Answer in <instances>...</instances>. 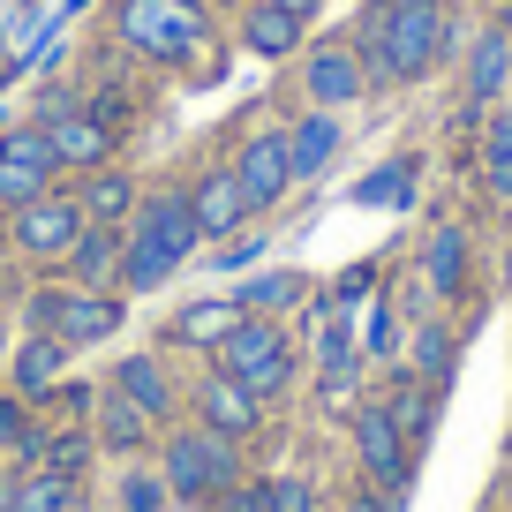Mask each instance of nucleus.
I'll return each mask as SVG.
<instances>
[{
	"label": "nucleus",
	"mask_w": 512,
	"mask_h": 512,
	"mask_svg": "<svg viewBox=\"0 0 512 512\" xmlns=\"http://www.w3.org/2000/svg\"><path fill=\"white\" fill-rule=\"evenodd\" d=\"M354 452H362L369 482H384V490L407 482V437L392 422V407H354Z\"/></svg>",
	"instance_id": "1a4fd4ad"
},
{
	"label": "nucleus",
	"mask_w": 512,
	"mask_h": 512,
	"mask_svg": "<svg viewBox=\"0 0 512 512\" xmlns=\"http://www.w3.org/2000/svg\"><path fill=\"white\" fill-rule=\"evenodd\" d=\"M505 76H512V38H505V31H482L475 53H467V98H475V106H490V98L505 91Z\"/></svg>",
	"instance_id": "aec40b11"
},
{
	"label": "nucleus",
	"mask_w": 512,
	"mask_h": 512,
	"mask_svg": "<svg viewBox=\"0 0 512 512\" xmlns=\"http://www.w3.org/2000/svg\"><path fill=\"white\" fill-rule=\"evenodd\" d=\"M61 369H68V347L53 332H31L16 354H8V377H16V400H53L61 392Z\"/></svg>",
	"instance_id": "4468645a"
},
{
	"label": "nucleus",
	"mask_w": 512,
	"mask_h": 512,
	"mask_svg": "<svg viewBox=\"0 0 512 512\" xmlns=\"http://www.w3.org/2000/svg\"><path fill=\"white\" fill-rule=\"evenodd\" d=\"M302 302V279L294 272H264V279H249V287H241V317H256V309H294Z\"/></svg>",
	"instance_id": "393cba45"
},
{
	"label": "nucleus",
	"mask_w": 512,
	"mask_h": 512,
	"mask_svg": "<svg viewBox=\"0 0 512 512\" xmlns=\"http://www.w3.org/2000/svg\"><path fill=\"white\" fill-rule=\"evenodd\" d=\"M505 38H512V23H505Z\"/></svg>",
	"instance_id": "a18cd8bd"
},
{
	"label": "nucleus",
	"mask_w": 512,
	"mask_h": 512,
	"mask_svg": "<svg viewBox=\"0 0 512 512\" xmlns=\"http://www.w3.org/2000/svg\"><path fill=\"white\" fill-rule=\"evenodd\" d=\"M241 38H249V53H264V61H287V53L302 46V8L256 0V8H249V23H241Z\"/></svg>",
	"instance_id": "a211bd4d"
},
{
	"label": "nucleus",
	"mask_w": 512,
	"mask_h": 512,
	"mask_svg": "<svg viewBox=\"0 0 512 512\" xmlns=\"http://www.w3.org/2000/svg\"><path fill=\"white\" fill-rule=\"evenodd\" d=\"M317 354H324V384H354V339H347V324H339V317H324Z\"/></svg>",
	"instance_id": "c756f323"
},
{
	"label": "nucleus",
	"mask_w": 512,
	"mask_h": 512,
	"mask_svg": "<svg viewBox=\"0 0 512 512\" xmlns=\"http://www.w3.org/2000/svg\"><path fill=\"white\" fill-rule=\"evenodd\" d=\"M219 512H264V490H241V482H234V490H226V505Z\"/></svg>",
	"instance_id": "4c0bfd02"
},
{
	"label": "nucleus",
	"mask_w": 512,
	"mask_h": 512,
	"mask_svg": "<svg viewBox=\"0 0 512 512\" xmlns=\"http://www.w3.org/2000/svg\"><path fill=\"white\" fill-rule=\"evenodd\" d=\"M0 369H8V324H0Z\"/></svg>",
	"instance_id": "37998d69"
},
{
	"label": "nucleus",
	"mask_w": 512,
	"mask_h": 512,
	"mask_svg": "<svg viewBox=\"0 0 512 512\" xmlns=\"http://www.w3.org/2000/svg\"><path fill=\"white\" fill-rule=\"evenodd\" d=\"M490 189L512 196V106L497 113V128H490Z\"/></svg>",
	"instance_id": "473e14b6"
},
{
	"label": "nucleus",
	"mask_w": 512,
	"mask_h": 512,
	"mask_svg": "<svg viewBox=\"0 0 512 512\" xmlns=\"http://www.w3.org/2000/svg\"><path fill=\"white\" fill-rule=\"evenodd\" d=\"M302 91H309V106H324V113L354 106V98L369 91V76H362V61H354V46L324 38V46H317V53L302 61Z\"/></svg>",
	"instance_id": "6e6552de"
},
{
	"label": "nucleus",
	"mask_w": 512,
	"mask_h": 512,
	"mask_svg": "<svg viewBox=\"0 0 512 512\" xmlns=\"http://www.w3.org/2000/svg\"><path fill=\"white\" fill-rule=\"evenodd\" d=\"M61 264H68V279H76V287L106 294L113 279H121V226H83L76 249H68Z\"/></svg>",
	"instance_id": "2eb2a0df"
},
{
	"label": "nucleus",
	"mask_w": 512,
	"mask_h": 512,
	"mask_svg": "<svg viewBox=\"0 0 512 512\" xmlns=\"http://www.w3.org/2000/svg\"><path fill=\"white\" fill-rule=\"evenodd\" d=\"M83 226H91V219H83L76 196H53V189H46L38 204H23V211H16V249H23V256H38V264H53V256L76 249Z\"/></svg>",
	"instance_id": "423d86ee"
},
{
	"label": "nucleus",
	"mask_w": 512,
	"mask_h": 512,
	"mask_svg": "<svg viewBox=\"0 0 512 512\" xmlns=\"http://www.w3.org/2000/svg\"><path fill=\"white\" fill-rule=\"evenodd\" d=\"M166 497H189V505H204V497H226L241 482V445L234 437H211L204 422L181 437H166Z\"/></svg>",
	"instance_id": "20e7f679"
},
{
	"label": "nucleus",
	"mask_w": 512,
	"mask_h": 512,
	"mask_svg": "<svg viewBox=\"0 0 512 512\" xmlns=\"http://www.w3.org/2000/svg\"><path fill=\"white\" fill-rule=\"evenodd\" d=\"M422 272H430L437 294H460V287H467V241H460V226H437V234H430Z\"/></svg>",
	"instance_id": "412c9836"
},
{
	"label": "nucleus",
	"mask_w": 512,
	"mask_h": 512,
	"mask_svg": "<svg viewBox=\"0 0 512 512\" xmlns=\"http://www.w3.org/2000/svg\"><path fill=\"white\" fill-rule=\"evenodd\" d=\"M46 166H8L0 159V211H23V204H38V196H46Z\"/></svg>",
	"instance_id": "cd10ccee"
},
{
	"label": "nucleus",
	"mask_w": 512,
	"mask_h": 512,
	"mask_svg": "<svg viewBox=\"0 0 512 512\" xmlns=\"http://www.w3.org/2000/svg\"><path fill=\"white\" fill-rule=\"evenodd\" d=\"M46 144H53V159H61V166H83V174H91V166L113 159L121 136H113V121H98L91 106H76V113H61V121H46Z\"/></svg>",
	"instance_id": "9b49d317"
},
{
	"label": "nucleus",
	"mask_w": 512,
	"mask_h": 512,
	"mask_svg": "<svg viewBox=\"0 0 512 512\" xmlns=\"http://www.w3.org/2000/svg\"><path fill=\"white\" fill-rule=\"evenodd\" d=\"M287 159H294V181H309V174H324V166L339 159V121L332 113H302V121L287 128Z\"/></svg>",
	"instance_id": "f3484780"
},
{
	"label": "nucleus",
	"mask_w": 512,
	"mask_h": 512,
	"mask_svg": "<svg viewBox=\"0 0 512 512\" xmlns=\"http://www.w3.org/2000/svg\"><path fill=\"white\" fill-rule=\"evenodd\" d=\"M113 31H121V46H128V53L181 68V61H189V53L211 38V16L196 8V0H121Z\"/></svg>",
	"instance_id": "f03ea898"
},
{
	"label": "nucleus",
	"mask_w": 512,
	"mask_h": 512,
	"mask_svg": "<svg viewBox=\"0 0 512 512\" xmlns=\"http://www.w3.org/2000/svg\"><path fill=\"white\" fill-rule=\"evenodd\" d=\"M211 354H219V377H234L249 400H279L294 384V347H287V332H279L272 317H234V332Z\"/></svg>",
	"instance_id": "7ed1b4c3"
},
{
	"label": "nucleus",
	"mask_w": 512,
	"mask_h": 512,
	"mask_svg": "<svg viewBox=\"0 0 512 512\" xmlns=\"http://www.w3.org/2000/svg\"><path fill=\"white\" fill-rule=\"evenodd\" d=\"M0 452H16V460H38V430L23 422V400H0Z\"/></svg>",
	"instance_id": "2f4dec72"
},
{
	"label": "nucleus",
	"mask_w": 512,
	"mask_h": 512,
	"mask_svg": "<svg viewBox=\"0 0 512 512\" xmlns=\"http://www.w3.org/2000/svg\"><path fill=\"white\" fill-rule=\"evenodd\" d=\"M0 159H8V166H46V174H53V166H61V159H53V144H46V128H8V136H0Z\"/></svg>",
	"instance_id": "c85d7f7f"
},
{
	"label": "nucleus",
	"mask_w": 512,
	"mask_h": 512,
	"mask_svg": "<svg viewBox=\"0 0 512 512\" xmlns=\"http://www.w3.org/2000/svg\"><path fill=\"white\" fill-rule=\"evenodd\" d=\"M76 204H83L91 226H121V219H136V181H128L121 166H91L83 189H76Z\"/></svg>",
	"instance_id": "dca6fc26"
},
{
	"label": "nucleus",
	"mask_w": 512,
	"mask_h": 512,
	"mask_svg": "<svg viewBox=\"0 0 512 512\" xmlns=\"http://www.w3.org/2000/svg\"><path fill=\"white\" fill-rule=\"evenodd\" d=\"M369 347H377V354L392 347V309H369Z\"/></svg>",
	"instance_id": "58836bf2"
},
{
	"label": "nucleus",
	"mask_w": 512,
	"mask_h": 512,
	"mask_svg": "<svg viewBox=\"0 0 512 512\" xmlns=\"http://www.w3.org/2000/svg\"><path fill=\"white\" fill-rule=\"evenodd\" d=\"M31 324L53 332L61 347H98V339L121 324V302H113V294H91V287H46V294H31Z\"/></svg>",
	"instance_id": "39448f33"
},
{
	"label": "nucleus",
	"mask_w": 512,
	"mask_h": 512,
	"mask_svg": "<svg viewBox=\"0 0 512 512\" xmlns=\"http://www.w3.org/2000/svg\"><path fill=\"white\" fill-rule=\"evenodd\" d=\"M113 392H121V400H136L151 422H159V415H174V384H166V369L151 362V354H128V362L113 369Z\"/></svg>",
	"instance_id": "6ab92c4d"
},
{
	"label": "nucleus",
	"mask_w": 512,
	"mask_h": 512,
	"mask_svg": "<svg viewBox=\"0 0 512 512\" xmlns=\"http://www.w3.org/2000/svg\"><path fill=\"white\" fill-rule=\"evenodd\" d=\"M61 512H91V505H83V497H68V505H61Z\"/></svg>",
	"instance_id": "c03bdc74"
},
{
	"label": "nucleus",
	"mask_w": 512,
	"mask_h": 512,
	"mask_svg": "<svg viewBox=\"0 0 512 512\" xmlns=\"http://www.w3.org/2000/svg\"><path fill=\"white\" fill-rule=\"evenodd\" d=\"M234 181H241V196H249L256 211L279 204V196H287V181H294L287 128H264V136H249V144H241V159H234Z\"/></svg>",
	"instance_id": "0eeeda50"
},
{
	"label": "nucleus",
	"mask_w": 512,
	"mask_h": 512,
	"mask_svg": "<svg viewBox=\"0 0 512 512\" xmlns=\"http://www.w3.org/2000/svg\"><path fill=\"white\" fill-rule=\"evenodd\" d=\"M256 256H264V241H256V234H234V241H226L219 256H211V264H219V272H249Z\"/></svg>",
	"instance_id": "e433bc0d"
},
{
	"label": "nucleus",
	"mask_w": 512,
	"mask_h": 512,
	"mask_svg": "<svg viewBox=\"0 0 512 512\" xmlns=\"http://www.w3.org/2000/svg\"><path fill=\"white\" fill-rule=\"evenodd\" d=\"M430 415H437L430 392H400V400H392V422H400V437H422V430H430Z\"/></svg>",
	"instance_id": "f704fd0d"
},
{
	"label": "nucleus",
	"mask_w": 512,
	"mask_h": 512,
	"mask_svg": "<svg viewBox=\"0 0 512 512\" xmlns=\"http://www.w3.org/2000/svg\"><path fill=\"white\" fill-rule=\"evenodd\" d=\"M121 505L128 512H166V482L159 475H128L121 482Z\"/></svg>",
	"instance_id": "c9c22d12"
},
{
	"label": "nucleus",
	"mask_w": 512,
	"mask_h": 512,
	"mask_svg": "<svg viewBox=\"0 0 512 512\" xmlns=\"http://www.w3.org/2000/svg\"><path fill=\"white\" fill-rule=\"evenodd\" d=\"M144 430H151V415L106 384V400H98V437H106L113 452H136V445H144Z\"/></svg>",
	"instance_id": "5701e85b"
},
{
	"label": "nucleus",
	"mask_w": 512,
	"mask_h": 512,
	"mask_svg": "<svg viewBox=\"0 0 512 512\" xmlns=\"http://www.w3.org/2000/svg\"><path fill=\"white\" fill-rule=\"evenodd\" d=\"M83 460H91V437H83V430H68V437H53V445H46V437H38V467H46V475H61V482H76V475H83Z\"/></svg>",
	"instance_id": "a878e982"
},
{
	"label": "nucleus",
	"mask_w": 512,
	"mask_h": 512,
	"mask_svg": "<svg viewBox=\"0 0 512 512\" xmlns=\"http://www.w3.org/2000/svg\"><path fill=\"white\" fill-rule=\"evenodd\" d=\"M264 512H317V490L294 482V475H279V482H264Z\"/></svg>",
	"instance_id": "72a5a7b5"
},
{
	"label": "nucleus",
	"mask_w": 512,
	"mask_h": 512,
	"mask_svg": "<svg viewBox=\"0 0 512 512\" xmlns=\"http://www.w3.org/2000/svg\"><path fill=\"white\" fill-rule=\"evenodd\" d=\"M234 317H241L234 302H189L174 317V347H219V339L234 332Z\"/></svg>",
	"instance_id": "4be33fe9"
},
{
	"label": "nucleus",
	"mask_w": 512,
	"mask_h": 512,
	"mask_svg": "<svg viewBox=\"0 0 512 512\" xmlns=\"http://www.w3.org/2000/svg\"><path fill=\"white\" fill-rule=\"evenodd\" d=\"M452 53V16L445 0H369L362 31H354V61L369 83H415Z\"/></svg>",
	"instance_id": "f257e3e1"
},
{
	"label": "nucleus",
	"mask_w": 512,
	"mask_h": 512,
	"mask_svg": "<svg viewBox=\"0 0 512 512\" xmlns=\"http://www.w3.org/2000/svg\"><path fill=\"white\" fill-rule=\"evenodd\" d=\"M347 512H392V505H377V497H347Z\"/></svg>",
	"instance_id": "ea45409f"
},
{
	"label": "nucleus",
	"mask_w": 512,
	"mask_h": 512,
	"mask_svg": "<svg viewBox=\"0 0 512 512\" xmlns=\"http://www.w3.org/2000/svg\"><path fill=\"white\" fill-rule=\"evenodd\" d=\"M189 204H196V234H211V241H226V234H241V219H249V196H241V181H234V166H219V174H204L189 189Z\"/></svg>",
	"instance_id": "ddd939ff"
},
{
	"label": "nucleus",
	"mask_w": 512,
	"mask_h": 512,
	"mask_svg": "<svg viewBox=\"0 0 512 512\" xmlns=\"http://www.w3.org/2000/svg\"><path fill=\"white\" fill-rule=\"evenodd\" d=\"M68 497H76V482L46 475V467H31V475H16V482H8V512H61Z\"/></svg>",
	"instance_id": "b1692460"
},
{
	"label": "nucleus",
	"mask_w": 512,
	"mask_h": 512,
	"mask_svg": "<svg viewBox=\"0 0 512 512\" xmlns=\"http://www.w3.org/2000/svg\"><path fill=\"white\" fill-rule=\"evenodd\" d=\"M128 234H144L151 249H166L174 256V264H189V249L204 234H196V204L181 189H166V196H151V204H136V226H128Z\"/></svg>",
	"instance_id": "9d476101"
},
{
	"label": "nucleus",
	"mask_w": 512,
	"mask_h": 512,
	"mask_svg": "<svg viewBox=\"0 0 512 512\" xmlns=\"http://www.w3.org/2000/svg\"><path fill=\"white\" fill-rule=\"evenodd\" d=\"M407 189H415V166L392 159V166H377V174H369L354 196H362V204H407Z\"/></svg>",
	"instance_id": "7c9ffc66"
},
{
	"label": "nucleus",
	"mask_w": 512,
	"mask_h": 512,
	"mask_svg": "<svg viewBox=\"0 0 512 512\" xmlns=\"http://www.w3.org/2000/svg\"><path fill=\"white\" fill-rule=\"evenodd\" d=\"M445 369H452V332H445V324H422V332H415V377L445 384Z\"/></svg>",
	"instance_id": "bb28decb"
},
{
	"label": "nucleus",
	"mask_w": 512,
	"mask_h": 512,
	"mask_svg": "<svg viewBox=\"0 0 512 512\" xmlns=\"http://www.w3.org/2000/svg\"><path fill=\"white\" fill-rule=\"evenodd\" d=\"M256 415H264V400H249L234 377H204L196 384V422H204L211 437H256Z\"/></svg>",
	"instance_id": "f8f14e48"
},
{
	"label": "nucleus",
	"mask_w": 512,
	"mask_h": 512,
	"mask_svg": "<svg viewBox=\"0 0 512 512\" xmlns=\"http://www.w3.org/2000/svg\"><path fill=\"white\" fill-rule=\"evenodd\" d=\"M279 8H302V16H309V8H317V0H279Z\"/></svg>",
	"instance_id": "79ce46f5"
},
{
	"label": "nucleus",
	"mask_w": 512,
	"mask_h": 512,
	"mask_svg": "<svg viewBox=\"0 0 512 512\" xmlns=\"http://www.w3.org/2000/svg\"><path fill=\"white\" fill-rule=\"evenodd\" d=\"M8 482H16V475H8V467H0V512H8Z\"/></svg>",
	"instance_id": "a19ab883"
}]
</instances>
